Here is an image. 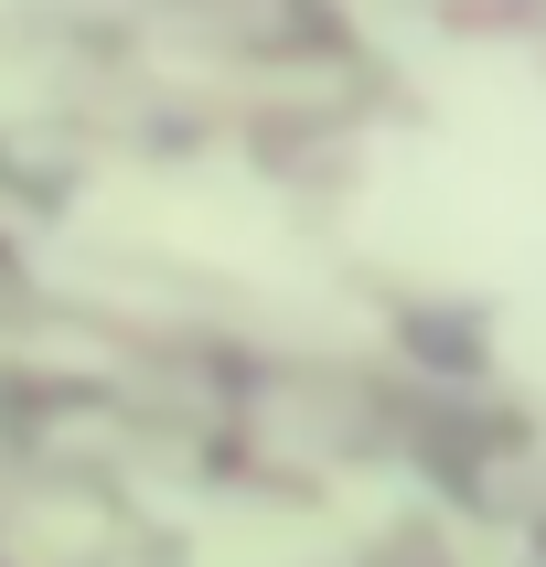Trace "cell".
Masks as SVG:
<instances>
[{"instance_id":"obj_4","label":"cell","mask_w":546,"mask_h":567,"mask_svg":"<svg viewBox=\"0 0 546 567\" xmlns=\"http://www.w3.org/2000/svg\"><path fill=\"white\" fill-rule=\"evenodd\" d=\"M493 343H504V364H514V375H536V385H546V279H525V289L504 300Z\"/></svg>"},{"instance_id":"obj_2","label":"cell","mask_w":546,"mask_h":567,"mask_svg":"<svg viewBox=\"0 0 546 567\" xmlns=\"http://www.w3.org/2000/svg\"><path fill=\"white\" fill-rule=\"evenodd\" d=\"M86 225L140 236V247H172V257H193V268H215V279H247V289H268V300H300V311L332 300L321 268L300 257V236H289V204L257 193V183H236V172H119V183L86 193Z\"/></svg>"},{"instance_id":"obj_1","label":"cell","mask_w":546,"mask_h":567,"mask_svg":"<svg viewBox=\"0 0 546 567\" xmlns=\"http://www.w3.org/2000/svg\"><path fill=\"white\" fill-rule=\"evenodd\" d=\"M353 236L418 279H546V75L514 54L440 64V118L385 140L353 183Z\"/></svg>"},{"instance_id":"obj_3","label":"cell","mask_w":546,"mask_h":567,"mask_svg":"<svg viewBox=\"0 0 546 567\" xmlns=\"http://www.w3.org/2000/svg\"><path fill=\"white\" fill-rule=\"evenodd\" d=\"M311 557H321L311 525H268V514H247V525H225L193 567H311Z\"/></svg>"}]
</instances>
